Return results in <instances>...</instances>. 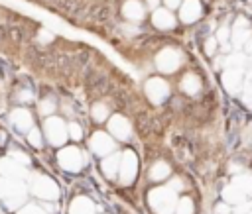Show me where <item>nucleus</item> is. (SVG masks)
<instances>
[{
	"label": "nucleus",
	"mask_w": 252,
	"mask_h": 214,
	"mask_svg": "<svg viewBox=\"0 0 252 214\" xmlns=\"http://www.w3.org/2000/svg\"><path fill=\"white\" fill-rule=\"evenodd\" d=\"M0 198L8 208H18L26 200V187L18 179L0 177Z\"/></svg>",
	"instance_id": "obj_1"
},
{
	"label": "nucleus",
	"mask_w": 252,
	"mask_h": 214,
	"mask_svg": "<svg viewBox=\"0 0 252 214\" xmlns=\"http://www.w3.org/2000/svg\"><path fill=\"white\" fill-rule=\"evenodd\" d=\"M175 190L169 187H158L150 192V204L158 214H171L175 208Z\"/></svg>",
	"instance_id": "obj_2"
},
{
	"label": "nucleus",
	"mask_w": 252,
	"mask_h": 214,
	"mask_svg": "<svg viewBox=\"0 0 252 214\" xmlns=\"http://www.w3.org/2000/svg\"><path fill=\"white\" fill-rule=\"evenodd\" d=\"M30 187H32V192H33L35 196H39V198L55 200V198L59 196V188H57V185H55L49 177H45V175H33Z\"/></svg>",
	"instance_id": "obj_3"
},
{
	"label": "nucleus",
	"mask_w": 252,
	"mask_h": 214,
	"mask_svg": "<svg viewBox=\"0 0 252 214\" xmlns=\"http://www.w3.org/2000/svg\"><path fill=\"white\" fill-rule=\"evenodd\" d=\"M45 135L53 145H63L67 139V126L61 118L49 116L45 120Z\"/></svg>",
	"instance_id": "obj_4"
},
{
	"label": "nucleus",
	"mask_w": 252,
	"mask_h": 214,
	"mask_svg": "<svg viewBox=\"0 0 252 214\" xmlns=\"http://www.w3.org/2000/svg\"><path fill=\"white\" fill-rule=\"evenodd\" d=\"M57 161L59 165L65 169V171H71V173H77L81 167H83V153L77 149V147H63L57 155Z\"/></svg>",
	"instance_id": "obj_5"
},
{
	"label": "nucleus",
	"mask_w": 252,
	"mask_h": 214,
	"mask_svg": "<svg viewBox=\"0 0 252 214\" xmlns=\"http://www.w3.org/2000/svg\"><path fill=\"white\" fill-rule=\"evenodd\" d=\"M138 173V159L134 155V151H124L120 155V165H118V175H120V181L124 185L132 183L134 177Z\"/></svg>",
	"instance_id": "obj_6"
},
{
	"label": "nucleus",
	"mask_w": 252,
	"mask_h": 214,
	"mask_svg": "<svg viewBox=\"0 0 252 214\" xmlns=\"http://www.w3.org/2000/svg\"><path fill=\"white\" fill-rule=\"evenodd\" d=\"M156 65L161 73H173L181 65V55L175 49H163L156 57Z\"/></svg>",
	"instance_id": "obj_7"
},
{
	"label": "nucleus",
	"mask_w": 252,
	"mask_h": 214,
	"mask_svg": "<svg viewBox=\"0 0 252 214\" xmlns=\"http://www.w3.org/2000/svg\"><path fill=\"white\" fill-rule=\"evenodd\" d=\"M146 94H148V98L154 102V104H159V102H163L165 98H167V94H169V86H167V82L163 80V79H150L148 82H146Z\"/></svg>",
	"instance_id": "obj_8"
},
{
	"label": "nucleus",
	"mask_w": 252,
	"mask_h": 214,
	"mask_svg": "<svg viewBox=\"0 0 252 214\" xmlns=\"http://www.w3.org/2000/svg\"><path fill=\"white\" fill-rule=\"evenodd\" d=\"M250 35H252L250 22L244 20V18H238V20L234 22L232 29H230V41H232L230 45H234V47H242V45L250 39Z\"/></svg>",
	"instance_id": "obj_9"
},
{
	"label": "nucleus",
	"mask_w": 252,
	"mask_h": 214,
	"mask_svg": "<svg viewBox=\"0 0 252 214\" xmlns=\"http://www.w3.org/2000/svg\"><path fill=\"white\" fill-rule=\"evenodd\" d=\"M108 130H110V134H112L116 139H128L130 134H132L130 122H128L124 116H120V114H116V116H112V118L108 120Z\"/></svg>",
	"instance_id": "obj_10"
},
{
	"label": "nucleus",
	"mask_w": 252,
	"mask_h": 214,
	"mask_svg": "<svg viewBox=\"0 0 252 214\" xmlns=\"http://www.w3.org/2000/svg\"><path fill=\"white\" fill-rule=\"evenodd\" d=\"M91 149L96 155H108L114 151V139H110V135H106L102 132H96L91 137Z\"/></svg>",
	"instance_id": "obj_11"
},
{
	"label": "nucleus",
	"mask_w": 252,
	"mask_h": 214,
	"mask_svg": "<svg viewBox=\"0 0 252 214\" xmlns=\"http://www.w3.org/2000/svg\"><path fill=\"white\" fill-rule=\"evenodd\" d=\"M0 173L2 177H8V179H24L28 175V171L24 169V165H20L18 161H14L12 157H4L0 159Z\"/></svg>",
	"instance_id": "obj_12"
},
{
	"label": "nucleus",
	"mask_w": 252,
	"mask_h": 214,
	"mask_svg": "<svg viewBox=\"0 0 252 214\" xmlns=\"http://www.w3.org/2000/svg\"><path fill=\"white\" fill-rule=\"evenodd\" d=\"M242 77H244V71L242 69H224L222 73V86L228 90V92H238L242 88Z\"/></svg>",
	"instance_id": "obj_13"
},
{
	"label": "nucleus",
	"mask_w": 252,
	"mask_h": 214,
	"mask_svg": "<svg viewBox=\"0 0 252 214\" xmlns=\"http://www.w3.org/2000/svg\"><path fill=\"white\" fill-rule=\"evenodd\" d=\"M179 8H181L179 10V18L185 24H191L201 16V2L199 0H183Z\"/></svg>",
	"instance_id": "obj_14"
},
{
	"label": "nucleus",
	"mask_w": 252,
	"mask_h": 214,
	"mask_svg": "<svg viewBox=\"0 0 252 214\" xmlns=\"http://www.w3.org/2000/svg\"><path fill=\"white\" fill-rule=\"evenodd\" d=\"M10 122H12L20 132H30V130H32V124H33V118H32L30 110H26V108H16V110H12V114H10Z\"/></svg>",
	"instance_id": "obj_15"
},
{
	"label": "nucleus",
	"mask_w": 252,
	"mask_h": 214,
	"mask_svg": "<svg viewBox=\"0 0 252 214\" xmlns=\"http://www.w3.org/2000/svg\"><path fill=\"white\" fill-rule=\"evenodd\" d=\"M152 22H154V26L159 27V29H169V27H173L175 18H173V14H171L169 10H165V8H156L154 14H152Z\"/></svg>",
	"instance_id": "obj_16"
},
{
	"label": "nucleus",
	"mask_w": 252,
	"mask_h": 214,
	"mask_svg": "<svg viewBox=\"0 0 252 214\" xmlns=\"http://www.w3.org/2000/svg\"><path fill=\"white\" fill-rule=\"evenodd\" d=\"M217 65L219 67H224V69H242L244 71V67H246V55H242V53H230L228 57H220L217 61Z\"/></svg>",
	"instance_id": "obj_17"
},
{
	"label": "nucleus",
	"mask_w": 252,
	"mask_h": 214,
	"mask_svg": "<svg viewBox=\"0 0 252 214\" xmlns=\"http://www.w3.org/2000/svg\"><path fill=\"white\" fill-rule=\"evenodd\" d=\"M69 214H94V204L87 196H77L71 202Z\"/></svg>",
	"instance_id": "obj_18"
},
{
	"label": "nucleus",
	"mask_w": 252,
	"mask_h": 214,
	"mask_svg": "<svg viewBox=\"0 0 252 214\" xmlns=\"http://www.w3.org/2000/svg\"><path fill=\"white\" fill-rule=\"evenodd\" d=\"M124 16L130 20V22H140L144 18V6L138 2V0H128L122 8Z\"/></svg>",
	"instance_id": "obj_19"
},
{
	"label": "nucleus",
	"mask_w": 252,
	"mask_h": 214,
	"mask_svg": "<svg viewBox=\"0 0 252 214\" xmlns=\"http://www.w3.org/2000/svg\"><path fill=\"white\" fill-rule=\"evenodd\" d=\"M118 165H120V155L118 153H112V155H106L102 159V171L108 179H114L116 173H118Z\"/></svg>",
	"instance_id": "obj_20"
},
{
	"label": "nucleus",
	"mask_w": 252,
	"mask_h": 214,
	"mask_svg": "<svg viewBox=\"0 0 252 214\" xmlns=\"http://www.w3.org/2000/svg\"><path fill=\"white\" fill-rule=\"evenodd\" d=\"M244 192L236 187V185H226L224 187V190H222V198H224V202L228 204V202H232V204H238V202H242L244 200Z\"/></svg>",
	"instance_id": "obj_21"
},
{
	"label": "nucleus",
	"mask_w": 252,
	"mask_h": 214,
	"mask_svg": "<svg viewBox=\"0 0 252 214\" xmlns=\"http://www.w3.org/2000/svg\"><path fill=\"white\" fill-rule=\"evenodd\" d=\"M181 88L187 92V94H197L199 88H201V82L195 75H185L183 80H181Z\"/></svg>",
	"instance_id": "obj_22"
},
{
	"label": "nucleus",
	"mask_w": 252,
	"mask_h": 214,
	"mask_svg": "<svg viewBox=\"0 0 252 214\" xmlns=\"http://www.w3.org/2000/svg\"><path fill=\"white\" fill-rule=\"evenodd\" d=\"M167 175H169V165L163 163V161L156 163V165L150 169V177H152L154 181H161V179H165Z\"/></svg>",
	"instance_id": "obj_23"
},
{
	"label": "nucleus",
	"mask_w": 252,
	"mask_h": 214,
	"mask_svg": "<svg viewBox=\"0 0 252 214\" xmlns=\"http://www.w3.org/2000/svg\"><path fill=\"white\" fill-rule=\"evenodd\" d=\"M232 185H236L244 194H252V175H240L234 179Z\"/></svg>",
	"instance_id": "obj_24"
},
{
	"label": "nucleus",
	"mask_w": 252,
	"mask_h": 214,
	"mask_svg": "<svg viewBox=\"0 0 252 214\" xmlns=\"http://www.w3.org/2000/svg\"><path fill=\"white\" fill-rule=\"evenodd\" d=\"M93 118H94L96 122L106 120V118H108V108H106V104H94V106H93Z\"/></svg>",
	"instance_id": "obj_25"
},
{
	"label": "nucleus",
	"mask_w": 252,
	"mask_h": 214,
	"mask_svg": "<svg viewBox=\"0 0 252 214\" xmlns=\"http://www.w3.org/2000/svg\"><path fill=\"white\" fill-rule=\"evenodd\" d=\"M175 212L177 214H193V202L189 198H181L175 206Z\"/></svg>",
	"instance_id": "obj_26"
},
{
	"label": "nucleus",
	"mask_w": 252,
	"mask_h": 214,
	"mask_svg": "<svg viewBox=\"0 0 252 214\" xmlns=\"http://www.w3.org/2000/svg\"><path fill=\"white\" fill-rule=\"evenodd\" d=\"M238 92H242V94H240L242 102H244L248 108H252V84H250V82H248V84H244V88H240Z\"/></svg>",
	"instance_id": "obj_27"
},
{
	"label": "nucleus",
	"mask_w": 252,
	"mask_h": 214,
	"mask_svg": "<svg viewBox=\"0 0 252 214\" xmlns=\"http://www.w3.org/2000/svg\"><path fill=\"white\" fill-rule=\"evenodd\" d=\"M67 135H71V139H81V135H83L81 126L75 124V122H71V124L67 126Z\"/></svg>",
	"instance_id": "obj_28"
},
{
	"label": "nucleus",
	"mask_w": 252,
	"mask_h": 214,
	"mask_svg": "<svg viewBox=\"0 0 252 214\" xmlns=\"http://www.w3.org/2000/svg\"><path fill=\"white\" fill-rule=\"evenodd\" d=\"M28 139H30V143H32L33 147H41V134H39V130L32 128V130L28 132Z\"/></svg>",
	"instance_id": "obj_29"
},
{
	"label": "nucleus",
	"mask_w": 252,
	"mask_h": 214,
	"mask_svg": "<svg viewBox=\"0 0 252 214\" xmlns=\"http://www.w3.org/2000/svg\"><path fill=\"white\" fill-rule=\"evenodd\" d=\"M228 37H230V31H228V27L226 26H222V27H219V31H217V41L220 43V45H224V43H228Z\"/></svg>",
	"instance_id": "obj_30"
},
{
	"label": "nucleus",
	"mask_w": 252,
	"mask_h": 214,
	"mask_svg": "<svg viewBox=\"0 0 252 214\" xmlns=\"http://www.w3.org/2000/svg\"><path fill=\"white\" fill-rule=\"evenodd\" d=\"M8 155H10L14 161H18L20 165H30V157H28L26 153H22V151H10Z\"/></svg>",
	"instance_id": "obj_31"
},
{
	"label": "nucleus",
	"mask_w": 252,
	"mask_h": 214,
	"mask_svg": "<svg viewBox=\"0 0 252 214\" xmlns=\"http://www.w3.org/2000/svg\"><path fill=\"white\" fill-rule=\"evenodd\" d=\"M217 45H219V41H217L215 37H209V39L205 41V53H207L209 57H213L215 51H217Z\"/></svg>",
	"instance_id": "obj_32"
},
{
	"label": "nucleus",
	"mask_w": 252,
	"mask_h": 214,
	"mask_svg": "<svg viewBox=\"0 0 252 214\" xmlns=\"http://www.w3.org/2000/svg\"><path fill=\"white\" fill-rule=\"evenodd\" d=\"M18 214H45V212H43V210H41L39 206H33V204H28V206H24V208H22V210H20Z\"/></svg>",
	"instance_id": "obj_33"
},
{
	"label": "nucleus",
	"mask_w": 252,
	"mask_h": 214,
	"mask_svg": "<svg viewBox=\"0 0 252 214\" xmlns=\"http://www.w3.org/2000/svg\"><path fill=\"white\" fill-rule=\"evenodd\" d=\"M37 39H39V43H49V41L53 39V33H51L49 29H39Z\"/></svg>",
	"instance_id": "obj_34"
},
{
	"label": "nucleus",
	"mask_w": 252,
	"mask_h": 214,
	"mask_svg": "<svg viewBox=\"0 0 252 214\" xmlns=\"http://www.w3.org/2000/svg\"><path fill=\"white\" fill-rule=\"evenodd\" d=\"M39 110H41V114H51V112L55 110V104H53L51 100H41Z\"/></svg>",
	"instance_id": "obj_35"
},
{
	"label": "nucleus",
	"mask_w": 252,
	"mask_h": 214,
	"mask_svg": "<svg viewBox=\"0 0 252 214\" xmlns=\"http://www.w3.org/2000/svg\"><path fill=\"white\" fill-rule=\"evenodd\" d=\"M250 210H252V204L246 202V200L238 202V206H236V212H238V214H246V212H250Z\"/></svg>",
	"instance_id": "obj_36"
},
{
	"label": "nucleus",
	"mask_w": 252,
	"mask_h": 214,
	"mask_svg": "<svg viewBox=\"0 0 252 214\" xmlns=\"http://www.w3.org/2000/svg\"><path fill=\"white\" fill-rule=\"evenodd\" d=\"M163 2H165V6H167V10H173V8H179L183 0H163Z\"/></svg>",
	"instance_id": "obj_37"
},
{
	"label": "nucleus",
	"mask_w": 252,
	"mask_h": 214,
	"mask_svg": "<svg viewBox=\"0 0 252 214\" xmlns=\"http://www.w3.org/2000/svg\"><path fill=\"white\" fill-rule=\"evenodd\" d=\"M18 100H22V102H28V100H32V94H30V90H20V94H18Z\"/></svg>",
	"instance_id": "obj_38"
},
{
	"label": "nucleus",
	"mask_w": 252,
	"mask_h": 214,
	"mask_svg": "<svg viewBox=\"0 0 252 214\" xmlns=\"http://www.w3.org/2000/svg\"><path fill=\"white\" fill-rule=\"evenodd\" d=\"M169 188H173V190H181V188H183V183H181L179 179H175V181H171Z\"/></svg>",
	"instance_id": "obj_39"
},
{
	"label": "nucleus",
	"mask_w": 252,
	"mask_h": 214,
	"mask_svg": "<svg viewBox=\"0 0 252 214\" xmlns=\"http://www.w3.org/2000/svg\"><path fill=\"white\" fill-rule=\"evenodd\" d=\"M217 212H219V214H228V206H224V204H220V206L217 208Z\"/></svg>",
	"instance_id": "obj_40"
},
{
	"label": "nucleus",
	"mask_w": 252,
	"mask_h": 214,
	"mask_svg": "<svg viewBox=\"0 0 252 214\" xmlns=\"http://www.w3.org/2000/svg\"><path fill=\"white\" fill-rule=\"evenodd\" d=\"M244 47H246V51H248V53H252V39H248V41L244 43Z\"/></svg>",
	"instance_id": "obj_41"
},
{
	"label": "nucleus",
	"mask_w": 252,
	"mask_h": 214,
	"mask_svg": "<svg viewBox=\"0 0 252 214\" xmlns=\"http://www.w3.org/2000/svg\"><path fill=\"white\" fill-rule=\"evenodd\" d=\"M158 2H159V0H148V6H150V8H156Z\"/></svg>",
	"instance_id": "obj_42"
},
{
	"label": "nucleus",
	"mask_w": 252,
	"mask_h": 214,
	"mask_svg": "<svg viewBox=\"0 0 252 214\" xmlns=\"http://www.w3.org/2000/svg\"><path fill=\"white\" fill-rule=\"evenodd\" d=\"M250 84H252V79H250Z\"/></svg>",
	"instance_id": "obj_43"
},
{
	"label": "nucleus",
	"mask_w": 252,
	"mask_h": 214,
	"mask_svg": "<svg viewBox=\"0 0 252 214\" xmlns=\"http://www.w3.org/2000/svg\"><path fill=\"white\" fill-rule=\"evenodd\" d=\"M250 214H252V212H250Z\"/></svg>",
	"instance_id": "obj_44"
},
{
	"label": "nucleus",
	"mask_w": 252,
	"mask_h": 214,
	"mask_svg": "<svg viewBox=\"0 0 252 214\" xmlns=\"http://www.w3.org/2000/svg\"><path fill=\"white\" fill-rule=\"evenodd\" d=\"M250 63H252V61H250Z\"/></svg>",
	"instance_id": "obj_45"
}]
</instances>
